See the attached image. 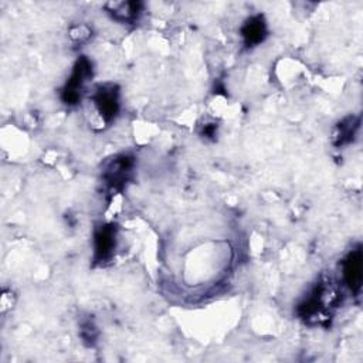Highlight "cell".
I'll return each instance as SVG.
<instances>
[{"label": "cell", "mask_w": 363, "mask_h": 363, "mask_svg": "<svg viewBox=\"0 0 363 363\" xmlns=\"http://www.w3.org/2000/svg\"><path fill=\"white\" fill-rule=\"evenodd\" d=\"M92 78V62L86 57L77 60L71 75L61 89V99L65 105H77L82 99L86 82Z\"/></svg>", "instance_id": "6da1fadb"}, {"label": "cell", "mask_w": 363, "mask_h": 363, "mask_svg": "<svg viewBox=\"0 0 363 363\" xmlns=\"http://www.w3.org/2000/svg\"><path fill=\"white\" fill-rule=\"evenodd\" d=\"M133 169V157L128 155L115 156L105 167L102 180L109 191H119L125 187ZM115 194V193H113Z\"/></svg>", "instance_id": "7a4b0ae2"}, {"label": "cell", "mask_w": 363, "mask_h": 363, "mask_svg": "<svg viewBox=\"0 0 363 363\" xmlns=\"http://www.w3.org/2000/svg\"><path fill=\"white\" fill-rule=\"evenodd\" d=\"M94 104L101 118L109 123L119 112V91L115 84H104L95 89Z\"/></svg>", "instance_id": "3957f363"}, {"label": "cell", "mask_w": 363, "mask_h": 363, "mask_svg": "<svg viewBox=\"0 0 363 363\" xmlns=\"http://www.w3.org/2000/svg\"><path fill=\"white\" fill-rule=\"evenodd\" d=\"M116 247V227L113 224H104L95 230L94 234V261L95 264H105L113 255Z\"/></svg>", "instance_id": "277c9868"}, {"label": "cell", "mask_w": 363, "mask_h": 363, "mask_svg": "<svg viewBox=\"0 0 363 363\" xmlns=\"http://www.w3.org/2000/svg\"><path fill=\"white\" fill-rule=\"evenodd\" d=\"M363 265H362V250L360 247L352 250L342 264V275L345 285L353 292L359 294L363 281Z\"/></svg>", "instance_id": "5b68a950"}, {"label": "cell", "mask_w": 363, "mask_h": 363, "mask_svg": "<svg viewBox=\"0 0 363 363\" xmlns=\"http://www.w3.org/2000/svg\"><path fill=\"white\" fill-rule=\"evenodd\" d=\"M268 35L267 21L261 14L251 16L247 18L241 27V38L244 45L255 47L259 45Z\"/></svg>", "instance_id": "8992f818"}, {"label": "cell", "mask_w": 363, "mask_h": 363, "mask_svg": "<svg viewBox=\"0 0 363 363\" xmlns=\"http://www.w3.org/2000/svg\"><path fill=\"white\" fill-rule=\"evenodd\" d=\"M143 4L139 1H126V3H116L112 4V9L108 11L112 18H115L119 23L130 24L138 21V18L142 14Z\"/></svg>", "instance_id": "52a82bcc"}, {"label": "cell", "mask_w": 363, "mask_h": 363, "mask_svg": "<svg viewBox=\"0 0 363 363\" xmlns=\"http://www.w3.org/2000/svg\"><path fill=\"white\" fill-rule=\"evenodd\" d=\"M360 121L357 116H347L343 121H340L336 126V132H335V143L337 146L350 143L353 140V138L357 133Z\"/></svg>", "instance_id": "ba28073f"}, {"label": "cell", "mask_w": 363, "mask_h": 363, "mask_svg": "<svg viewBox=\"0 0 363 363\" xmlns=\"http://www.w3.org/2000/svg\"><path fill=\"white\" fill-rule=\"evenodd\" d=\"M81 336L85 342H94L95 337H96V333H95V326L91 323V322H86L82 325V329H81Z\"/></svg>", "instance_id": "9c48e42d"}, {"label": "cell", "mask_w": 363, "mask_h": 363, "mask_svg": "<svg viewBox=\"0 0 363 363\" xmlns=\"http://www.w3.org/2000/svg\"><path fill=\"white\" fill-rule=\"evenodd\" d=\"M216 130H217V126L214 123H210V125H204L203 128V135L206 138H213L216 135Z\"/></svg>", "instance_id": "30bf717a"}]
</instances>
